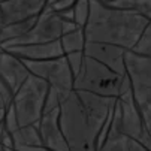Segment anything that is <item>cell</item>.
I'll return each instance as SVG.
<instances>
[{
  "mask_svg": "<svg viewBox=\"0 0 151 151\" xmlns=\"http://www.w3.org/2000/svg\"><path fill=\"white\" fill-rule=\"evenodd\" d=\"M150 19L105 5L99 0H90V14L84 26L85 40L105 42L132 50Z\"/></svg>",
  "mask_w": 151,
  "mask_h": 151,
  "instance_id": "cell-1",
  "label": "cell"
},
{
  "mask_svg": "<svg viewBox=\"0 0 151 151\" xmlns=\"http://www.w3.org/2000/svg\"><path fill=\"white\" fill-rule=\"evenodd\" d=\"M58 124L69 151H97L99 132L88 120L73 90L60 103Z\"/></svg>",
  "mask_w": 151,
  "mask_h": 151,
  "instance_id": "cell-2",
  "label": "cell"
},
{
  "mask_svg": "<svg viewBox=\"0 0 151 151\" xmlns=\"http://www.w3.org/2000/svg\"><path fill=\"white\" fill-rule=\"evenodd\" d=\"M124 72L142 121L151 127V57H145L127 50L124 54Z\"/></svg>",
  "mask_w": 151,
  "mask_h": 151,
  "instance_id": "cell-3",
  "label": "cell"
},
{
  "mask_svg": "<svg viewBox=\"0 0 151 151\" xmlns=\"http://www.w3.org/2000/svg\"><path fill=\"white\" fill-rule=\"evenodd\" d=\"M126 73H117L96 61L91 57L84 55L79 72L73 76V90H84L105 97H118Z\"/></svg>",
  "mask_w": 151,
  "mask_h": 151,
  "instance_id": "cell-4",
  "label": "cell"
},
{
  "mask_svg": "<svg viewBox=\"0 0 151 151\" xmlns=\"http://www.w3.org/2000/svg\"><path fill=\"white\" fill-rule=\"evenodd\" d=\"M48 82L35 75H29L27 79L12 96V106L19 126H29L39 123L44 114L45 97L48 93Z\"/></svg>",
  "mask_w": 151,
  "mask_h": 151,
  "instance_id": "cell-5",
  "label": "cell"
},
{
  "mask_svg": "<svg viewBox=\"0 0 151 151\" xmlns=\"http://www.w3.org/2000/svg\"><path fill=\"white\" fill-rule=\"evenodd\" d=\"M23 63L32 75L48 82V87L58 94L60 100L66 99L73 90V73L64 55L50 60H23Z\"/></svg>",
  "mask_w": 151,
  "mask_h": 151,
  "instance_id": "cell-6",
  "label": "cell"
},
{
  "mask_svg": "<svg viewBox=\"0 0 151 151\" xmlns=\"http://www.w3.org/2000/svg\"><path fill=\"white\" fill-rule=\"evenodd\" d=\"M61 36V19L51 11H42L36 19L35 26L14 40H8L0 45V48H6L11 45H24V44H40V42H52Z\"/></svg>",
  "mask_w": 151,
  "mask_h": 151,
  "instance_id": "cell-7",
  "label": "cell"
},
{
  "mask_svg": "<svg viewBox=\"0 0 151 151\" xmlns=\"http://www.w3.org/2000/svg\"><path fill=\"white\" fill-rule=\"evenodd\" d=\"M126 48L114 45V44H105V42H96V40H85L84 44V55L91 57L96 61L105 64L111 70L124 75V54Z\"/></svg>",
  "mask_w": 151,
  "mask_h": 151,
  "instance_id": "cell-8",
  "label": "cell"
},
{
  "mask_svg": "<svg viewBox=\"0 0 151 151\" xmlns=\"http://www.w3.org/2000/svg\"><path fill=\"white\" fill-rule=\"evenodd\" d=\"M58 114H60V106L52 111L42 114L37 123L42 145L48 151H69V147L64 141V136L58 124Z\"/></svg>",
  "mask_w": 151,
  "mask_h": 151,
  "instance_id": "cell-9",
  "label": "cell"
},
{
  "mask_svg": "<svg viewBox=\"0 0 151 151\" xmlns=\"http://www.w3.org/2000/svg\"><path fill=\"white\" fill-rule=\"evenodd\" d=\"M47 0H2L0 12L3 17V23H18L33 17H37L44 11Z\"/></svg>",
  "mask_w": 151,
  "mask_h": 151,
  "instance_id": "cell-10",
  "label": "cell"
},
{
  "mask_svg": "<svg viewBox=\"0 0 151 151\" xmlns=\"http://www.w3.org/2000/svg\"><path fill=\"white\" fill-rule=\"evenodd\" d=\"M12 55L21 60H50L64 55L60 39L52 42H40V44H24V45H11L3 48Z\"/></svg>",
  "mask_w": 151,
  "mask_h": 151,
  "instance_id": "cell-11",
  "label": "cell"
},
{
  "mask_svg": "<svg viewBox=\"0 0 151 151\" xmlns=\"http://www.w3.org/2000/svg\"><path fill=\"white\" fill-rule=\"evenodd\" d=\"M29 75L30 72L27 70L23 60L0 48V78L5 81L12 94L21 87V84L27 79Z\"/></svg>",
  "mask_w": 151,
  "mask_h": 151,
  "instance_id": "cell-12",
  "label": "cell"
},
{
  "mask_svg": "<svg viewBox=\"0 0 151 151\" xmlns=\"http://www.w3.org/2000/svg\"><path fill=\"white\" fill-rule=\"evenodd\" d=\"M12 142H14V148H18V147H44L42 145L37 123L29 124V126H19L12 133Z\"/></svg>",
  "mask_w": 151,
  "mask_h": 151,
  "instance_id": "cell-13",
  "label": "cell"
},
{
  "mask_svg": "<svg viewBox=\"0 0 151 151\" xmlns=\"http://www.w3.org/2000/svg\"><path fill=\"white\" fill-rule=\"evenodd\" d=\"M39 17V15H37ZM37 17L24 19V21H18V23H11V24H5L0 30V45L5 44L8 40H14L19 36H23L24 33H27L36 23Z\"/></svg>",
  "mask_w": 151,
  "mask_h": 151,
  "instance_id": "cell-14",
  "label": "cell"
},
{
  "mask_svg": "<svg viewBox=\"0 0 151 151\" xmlns=\"http://www.w3.org/2000/svg\"><path fill=\"white\" fill-rule=\"evenodd\" d=\"M112 8H118L123 11H129L132 14L141 15L151 21V0H114L108 3Z\"/></svg>",
  "mask_w": 151,
  "mask_h": 151,
  "instance_id": "cell-15",
  "label": "cell"
},
{
  "mask_svg": "<svg viewBox=\"0 0 151 151\" xmlns=\"http://www.w3.org/2000/svg\"><path fill=\"white\" fill-rule=\"evenodd\" d=\"M60 44L63 48V52H73V51H82L84 44H85V36H84V29L76 27L70 32H66L60 36Z\"/></svg>",
  "mask_w": 151,
  "mask_h": 151,
  "instance_id": "cell-16",
  "label": "cell"
},
{
  "mask_svg": "<svg viewBox=\"0 0 151 151\" xmlns=\"http://www.w3.org/2000/svg\"><path fill=\"white\" fill-rule=\"evenodd\" d=\"M130 51L145 55V57H151V21L145 26L144 32L141 33L139 39L136 40V44L133 45Z\"/></svg>",
  "mask_w": 151,
  "mask_h": 151,
  "instance_id": "cell-17",
  "label": "cell"
},
{
  "mask_svg": "<svg viewBox=\"0 0 151 151\" xmlns=\"http://www.w3.org/2000/svg\"><path fill=\"white\" fill-rule=\"evenodd\" d=\"M90 14V0H75L73 3V21L84 29Z\"/></svg>",
  "mask_w": 151,
  "mask_h": 151,
  "instance_id": "cell-18",
  "label": "cell"
},
{
  "mask_svg": "<svg viewBox=\"0 0 151 151\" xmlns=\"http://www.w3.org/2000/svg\"><path fill=\"white\" fill-rule=\"evenodd\" d=\"M64 57H66L68 64H69L73 76H75L79 72V69H81V64H82V60H84V52L82 51H73V52L64 54Z\"/></svg>",
  "mask_w": 151,
  "mask_h": 151,
  "instance_id": "cell-19",
  "label": "cell"
},
{
  "mask_svg": "<svg viewBox=\"0 0 151 151\" xmlns=\"http://www.w3.org/2000/svg\"><path fill=\"white\" fill-rule=\"evenodd\" d=\"M12 91L5 84V81L0 78V109H6L8 105L12 102Z\"/></svg>",
  "mask_w": 151,
  "mask_h": 151,
  "instance_id": "cell-20",
  "label": "cell"
},
{
  "mask_svg": "<svg viewBox=\"0 0 151 151\" xmlns=\"http://www.w3.org/2000/svg\"><path fill=\"white\" fill-rule=\"evenodd\" d=\"M61 21H73V6L70 8H66V9H61V11H57L54 12Z\"/></svg>",
  "mask_w": 151,
  "mask_h": 151,
  "instance_id": "cell-21",
  "label": "cell"
},
{
  "mask_svg": "<svg viewBox=\"0 0 151 151\" xmlns=\"http://www.w3.org/2000/svg\"><path fill=\"white\" fill-rule=\"evenodd\" d=\"M3 118H5V109H0V124L3 123Z\"/></svg>",
  "mask_w": 151,
  "mask_h": 151,
  "instance_id": "cell-22",
  "label": "cell"
},
{
  "mask_svg": "<svg viewBox=\"0 0 151 151\" xmlns=\"http://www.w3.org/2000/svg\"><path fill=\"white\" fill-rule=\"evenodd\" d=\"M3 26H5V23H3V17H2V12H0V30H2Z\"/></svg>",
  "mask_w": 151,
  "mask_h": 151,
  "instance_id": "cell-23",
  "label": "cell"
},
{
  "mask_svg": "<svg viewBox=\"0 0 151 151\" xmlns=\"http://www.w3.org/2000/svg\"><path fill=\"white\" fill-rule=\"evenodd\" d=\"M99 2H102V3L108 5V3H111V2H114V0H99Z\"/></svg>",
  "mask_w": 151,
  "mask_h": 151,
  "instance_id": "cell-24",
  "label": "cell"
},
{
  "mask_svg": "<svg viewBox=\"0 0 151 151\" xmlns=\"http://www.w3.org/2000/svg\"><path fill=\"white\" fill-rule=\"evenodd\" d=\"M3 151H15L14 148H3Z\"/></svg>",
  "mask_w": 151,
  "mask_h": 151,
  "instance_id": "cell-25",
  "label": "cell"
},
{
  "mask_svg": "<svg viewBox=\"0 0 151 151\" xmlns=\"http://www.w3.org/2000/svg\"><path fill=\"white\" fill-rule=\"evenodd\" d=\"M52 2H57V0H47V5L48 3H52Z\"/></svg>",
  "mask_w": 151,
  "mask_h": 151,
  "instance_id": "cell-26",
  "label": "cell"
},
{
  "mask_svg": "<svg viewBox=\"0 0 151 151\" xmlns=\"http://www.w3.org/2000/svg\"><path fill=\"white\" fill-rule=\"evenodd\" d=\"M0 2H2V0H0Z\"/></svg>",
  "mask_w": 151,
  "mask_h": 151,
  "instance_id": "cell-27",
  "label": "cell"
}]
</instances>
